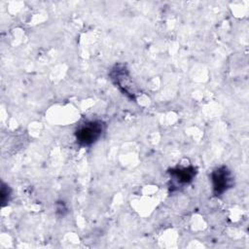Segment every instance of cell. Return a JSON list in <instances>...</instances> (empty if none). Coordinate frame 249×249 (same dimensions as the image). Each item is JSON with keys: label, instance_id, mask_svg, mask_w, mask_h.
<instances>
[{"label": "cell", "instance_id": "1", "mask_svg": "<svg viewBox=\"0 0 249 249\" xmlns=\"http://www.w3.org/2000/svg\"><path fill=\"white\" fill-rule=\"evenodd\" d=\"M103 130L104 124L101 121H88L76 129V141L82 147H89L101 137Z\"/></svg>", "mask_w": 249, "mask_h": 249}, {"label": "cell", "instance_id": "2", "mask_svg": "<svg viewBox=\"0 0 249 249\" xmlns=\"http://www.w3.org/2000/svg\"><path fill=\"white\" fill-rule=\"evenodd\" d=\"M232 175L227 166L216 168L211 174L213 193L215 196H221L232 186Z\"/></svg>", "mask_w": 249, "mask_h": 249}, {"label": "cell", "instance_id": "3", "mask_svg": "<svg viewBox=\"0 0 249 249\" xmlns=\"http://www.w3.org/2000/svg\"><path fill=\"white\" fill-rule=\"evenodd\" d=\"M196 175V168L193 166L175 168L170 170V179L172 181V186H185L191 183Z\"/></svg>", "mask_w": 249, "mask_h": 249}]
</instances>
